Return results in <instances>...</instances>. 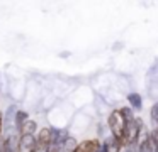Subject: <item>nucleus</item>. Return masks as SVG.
<instances>
[{
	"label": "nucleus",
	"mask_w": 158,
	"mask_h": 152,
	"mask_svg": "<svg viewBox=\"0 0 158 152\" xmlns=\"http://www.w3.org/2000/svg\"><path fill=\"white\" fill-rule=\"evenodd\" d=\"M119 152H138V145L136 144H129V145L123 144L119 147Z\"/></svg>",
	"instance_id": "6e6552de"
},
{
	"label": "nucleus",
	"mask_w": 158,
	"mask_h": 152,
	"mask_svg": "<svg viewBox=\"0 0 158 152\" xmlns=\"http://www.w3.org/2000/svg\"><path fill=\"white\" fill-rule=\"evenodd\" d=\"M107 125L110 130V137H114L119 144H123V137H124V128H126V118L123 117L121 110H112L107 118Z\"/></svg>",
	"instance_id": "f257e3e1"
},
{
	"label": "nucleus",
	"mask_w": 158,
	"mask_h": 152,
	"mask_svg": "<svg viewBox=\"0 0 158 152\" xmlns=\"http://www.w3.org/2000/svg\"><path fill=\"white\" fill-rule=\"evenodd\" d=\"M150 118H151V123H153V128L158 127V101H155L153 107L150 108Z\"/></svg>",
	"instance_id": "0eeeda50"
},
{
	"label": "nucleus",
	"mask_w": 158,
	"mask_h": 152,
	"mask_svg": "<svg viewBox=\"0 0 158 152\" xmlns=\"http://www.w3.org/2000/svg\"><path fill=\"white\" fill-rule=\"evenodd\" d=\"M75 152H102V144L97 138H90V140H83L78 144Z\"/></svg>",
	"instance_id": "7ed1b4c3"
},
{
	"label": "nucleus",
	"mask_w": 158,
	"mask_h": 152,
	"mask_svg": "<svg viewBox=\"0 0 158 152\" xmlns=\"http://www.w3.org/2000/svg\"><path fill=\"white\" fill-rule=\"evenodd\" d=\"M2 138H4V113L0 110V142H2Z\"/></svg>",
	"instance_id": "1a4fd4ad"
},
{
	"label": "nucleus",
	"mask_w": 158,
	"mask_h": 152,
	"mask_svg": "<svg viewBox=\"0 0 158 152\" xmlns=\"http://www.w3.org/2000/svg\"><path fill=\"white\" fill-rule=\"evenodd\" d=\"M144 127L143 120L141 118H136L134 117L133 120L126 122V128H124V137H123V144L129 145V144H136L138 140V135H139L141 128ZM121 144V145H123Z\"/></svg>",
	"instance_id": "f03ea898"
},
{
	"label": "nucleus",
	"mask_w": 158,
	"mask_h": 152,
	"mask_svg": "<svg viewBox=\"0 0 158 152\" xmlns=\"http://www.w3.org/2000/svg\"><path fill=\"white\" fill-rule=\"evenodd\" d=\"M36 130H38V123L29 118V120H26L24 123L21 125V128H19L21 134H19V135H34Z\"/></svg>",
	"instance_id": "20e7f679"
},
{
	"label": "nucleus",
	"mask_w": 158,
	"mask_h": 152,
	"mask_svg": "<svg viewBox=\"0 0 158 152\" xmlns=\"http://www.w3.org/2000/svg\"><path fill=\"white\" fill-rule=\"evenodd\" d=\"M127 103H129L131 110H141L143 108V98H141L139 93H129L127 95Z\"/></svg>",
	"instance_id": "39448f33"
},
{
	"label": "nucleus",
	"mask_w": 158,
	"mask_h": 152,
	"mask_svg": "<svg viewBox=\"0 0 158 152\" xmlns=\"http://www.w3.org/2000/svg\"><path fill=\"white\" fill-rule=\"evenodd\" d=\"M121 144L114 137H107L102 144V152H119Z\"/></svg>",
	"instance_id": "423d86ee"
}]
</instances>
